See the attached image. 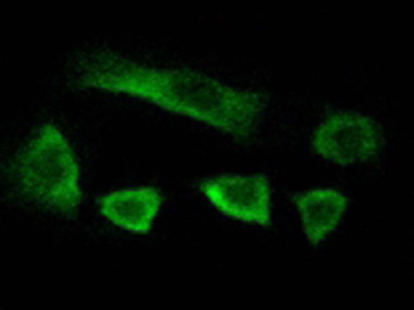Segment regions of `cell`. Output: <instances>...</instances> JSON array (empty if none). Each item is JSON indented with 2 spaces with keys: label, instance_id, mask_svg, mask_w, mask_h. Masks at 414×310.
I'll list each match as a JSON object with an SVG mask.
<instances>
[{
  "label": "cell",
  "instance_id": "6da1fadb",
  "mask_svg": "<svg viewBox=\"0 0 414 310\" xmlns=\"http://www.w3.org/2000/svg\"><path fill=\"white\" fill-rule=\"evenodd\" d=\"M15 169L21 187L37 201L61 213L77 209L79 170L70 153H29L18 161Z\"/></svg>",
  "mask_w": 414,
  "mask_h": 310
},
{
  "label": "cell",
  "instance_id": "7a4b0ae2",
  "mask_svg": "<svg viewBox=\"0 0 414 310\" xmlns=\"http://www.w3.org/2000/svg\"><path fill=\"white\" fill-rule=\"evenodd\" d=\"M199 189L222 214L239 221L270 223V186L262 175H221L204 179Z\"/></svg>",
  "mask_w": 414,
  "mask_h": 310
},
{
  "label": "cell",
  "instance_id": "3957f363",
  "mask_svg": "<svg viewBox=\"0 0 414 310\" xmlns=\"http://www.w3.org/2000/svg\"><path fill=\"white\" fill-rule=\"evenodd\" d=\"M379 140L378 129L368 118L338 114L318 127L313 146L322 158L347 165L373 156L378 149Z\"/></svg>",
  "mask_w": 414,
  "mask_h": 310
},
{
  "label": "cell",
  "instance_id": "277c9868",
  "mask_svg": "<svg viewBox=\"0 0 414 310\" xmlns=\"http://www.w3.org/2000/svg\"><path fill=\"white\" fill-rule=\"evenodd\" d=\"M161 194L154 188L121 189L103 196L99 211L115 225L135 233H146L159 214Z\"/></svg>",
  "mask_w": 414,
  "mask_h": 310
},
{
  "label": "cell",
  "instance_id": "5b68a950",
  "mask_svg": "<svg viewBox=\"0 0 414 310\" xmlns=\"http://www.w3.org/2000/svg\"><path fill=\"white\" fill-rule=\"evenodd\" d=\"M308 240L317 244L335 229L348 205L344 195L332 189L306 191L295 198Z\"/></svg>",
  "mask_w": 414,
  "mask_h": 310
}]
</instances>
